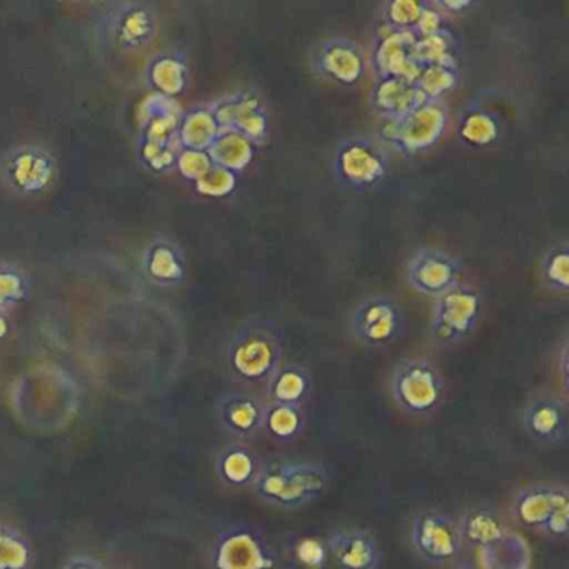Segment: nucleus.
I'll return each mask as SVG.
<instances>
[{
    "label": "nucleus",
    "mask_w": 569,
    "mask_h": 569,
    "mask_svg": "<svg viewBox=\"0 0 569 569\" xmlns=\"http://www.w3.org/2000/svg\"><path fill=\"white\" fill-rule=\"evenodd\" d=\"M284 358V332L272 319L254 316L246 319L228 349L229 369L239 381L266 386Z\"/></svg>",
    "instance_id": "nucleus-1"
},
{
    "label": "nucleus",
    "mask_w": 569,
    "mask_h": 569,
    "mask_svg": "<svg viewBox=\"0 0 569 569\" xmlns=\"http://www.w3.org/2000/svg\"><path fill=\"white\" fill-rule=\"evenodd\" d=\"M329 482L328 468L319 462L278 459L262 465L252 489L264 505L292 511L322 498Z\"/></svg>",
    "instance_id": "nucleus-2"
},
{
    "label": "nucleus",
    "mask_w": 569,
    "mask_h": 569,
    "mask_svg": "<svg viewBox=\"0 0 569 569\" xmlns=\"http://www.w3.org/2000/svg\"><path fill=\"white\" fill-rule=\"evenodd\" d=\"M451 111L445 101L422 102L418 108L379 126V139L406 159L432 151L445 138Z\"/></svg>",
    "instance_id": "nucleus-3"
},
{
    "label": "nucleus",
    "mask_w": 569,
    "mask_h": 569,
    "mask_svg": "<svg viewBox=\"0 0 569 569\" xmlns=\"http://www.w3.org/2000/svg\"><path fill=\"white\" fill-rule=\"evenodd\" d=\"M445 379L435 362L406 358L396 362L389 375V395L396 408L415 418H428L445 401Z\"/></svg>",
    "instance_id": "nucleus-4"
},
{
    "label": "nucleus",
    "mask_w": 569,
    "mask_h": 569,
    "mask_svg": "<svg viewBox=\"0 0 569 569\" xmlns=\"http://www.w3.org/2000/svg\"><path fill=\"white\" fill-rule=\"evenodd\" d=\"M389 171L388 154L369 136H349L336 148L332 174L341 188L355 192L375 191L388 179Z\"/></svg>",
    "instance_id": "nucleus-5"
},
{
    "label": "nucleus",
    "mask_w": 569,
    "mask_h": 569,
    "mask_svg": "<svg viewBox=\"0 0 569 569\" xmlns=\"http://www.w3.org/2000/svg\"><path fill=\"white\" fill-rule=\"evenodd\" d=\"M481 316V292L472 286L459 282L432 302L429 338L442 348L461 345L475 335Z\"/></svg>",
    "instance_id": "nucleus-6"
},
{
    "label": "nucleus",
    "mask_w": 569,
    "mask_h": 569,
    "mask_svg": "<svg viewBox=\"0 0 569 569\" xmlns=\"http://www.w3.org/2000/svg\"><path fill=\"white\" fill-rule=\"evenodd\" d=\"M405 328V311L391 295L366 296L349 312V335L368 349L389 348L401 338Z\"/></svg>",
    "instance_id": "nucleus-7"
},
{
    "label": "nucleus",
    "mask_w": 569,
    "mask_h": 569,
    "mask_svg": "<svg viewBox=\"0 0 569 569\" xmlns=\"http://www.w3.org/2000/svg\"><path fill=\"white\" fill-rule=\"evenodd\" d=\"M308 64L316 79L338 88H356L369 71L365 48L345 36H332L312 44Z\"/></svg>",
    "instance_id": "nucleus-8"
},
{
    "label": "nucleus",
    "mask_w": 569,
    "mask_h": 569,
    "mask_svg": "<svg viewBox=\"0 0 569 569\" xmlns=\"http://www.w3.org/2000/svg\"><path fill=\"white\" fill-rule=\"evenodd\" d=\"M411 545L422 561L435 566L449 565L462 549L458 522L436 509L419 512L411 522Z\"/></svg>",
    "instance_id": "nucleus-9"
},
{
    "label": "nucleus",
    "mask_w": 569,
    "mask_h": 569,
    "mask_svg": "<svg viewBox=\"0 0 569 569\" xmlns=\"http://www.w3.org/2000/svg\"><path fill=\"white\" fill-rule=\"evenodd\" d=\"M405 276L412 291L438 299L461 282L462 262L442 249L419 248L406 261Z\"/></svg>",
    "instance_id": "nucleus-10"
},
{
    "label": "nucleus",
    "mask_w": 569,
    "mask_h": 569,
    "mask_svg": "<svg viewBox=\"0 0 569 569\" xmlns=\"http://www.w3.org/2000/svg\"><path fill=\"white\" fill-rule=\"evenodd\" d=\"M221 131H234L258 148L269 138V118L264 101L256 91H238L211 106Z\"/></svg>",
    "instance_id": "nucleus-11"
},
{
    "label": "nucleus",
    "mask_w": 569,
    "mask_h": 569,
    "mask_svg": "<svg viewBox=\"0 0 569 569\" xmlns=\"http://www.w3.org/2000/svg\"><path fill=\"white\" fill-rule=\"evenodd\" d=\"M526 435L541 446H559L569 431L568 402L555 392H539L529 398L521 411Z\"/></svg>",
    "instance_id": "nucleus-12"
},
{
    "label": "nucleus",
    "mask_w": 569,
    "mask_h": 569,
    "mask_svg": "<svg viewBox=\"0 0 569 569\" xmlns=\"http://www.w3.org/2000/svg\"><path fill=\"white\" fill-rule=\"evenodd\" d=\"M214 566L216 569H274L276 559L259 532L236 528L219 539Z\"/></svg>",
    "instance_id": "nucleus-13"
},
{
    "label": "nucleus",
    "mask_w": 569,
    "mask_h": 569,
    "mask_svg": "<svg viewBox=\"0 0 569 569\" xmlns=\"http://www.w3.org/2000/svg\"><path fill=\"white\" fill-rule=\"evenodd\" d=\"M416 36L412 32L378 31L369 56L375 78H401L415 82L419 68L412 59Z\"/></svg>",
    "instance_id": "nucleus-14"
},
{
    "label": "nucleus",
    "mask_w": 569,
    "mask_h": 569,
    "mask_svg": "<svg viewBox=\"0 0 569 569\" xmlns=\"http://www.w3.org/2000/svg\"><path fill=\"white\" fill-rule=\"evenodd\" d=\"M2 176L16 191L34 194L54 181V159L38 148L12 149L2 161Z\"/></svg>",
    "instance_id": "nucleus-15"
},
{
    "label": "nucleus",
    "mask_w": 569,
    "mask_h": 569,
    "mask_svg": "<svg viewBox=\"0 0 569 569\" xmlns=\"http://www.w3.org/2000/svg\"><path fill=\"white\" fill-rule=\"evenodd\" d=\"M565 505H569L568 486L558 482H535L516 492L511 515L522 528L541 532L552 511Z\"/></svg>",
    "instance_id": "nucleus-16"
},
{
    "label": "nucleus",
    "mask_w": 569,
    "mask_h": 569,
    "mask_svg": "<svg viewBox=\"0 0 569 569\" xmlns=\"http://www.w3.org/2000/svg\"><path fill=\"white\" fill-rule=\"evenodd\" d=\"M326 542L331 562L338 569H378L381 565L378 539L368 529H338L328 536Z\"/></svg>",
    "instance_id": "nucleus-17"
},
{
    "label": "nucleus",
    "mask_w": 569,
    "mask_h": 569,
    "mask_svg": "<svg viewBox=\"0 0 569 569\" xmlns=\"http://www.w3.org/2000/svg\"><path fill=\"white\" fill-rule=\"evenodd\" d=\"M266 401L251 392H229L218 402L219 419L231 435L252 439L262 432Z\"/></svg>",
    "instance_id": "nucleus-18"
},
{
    "label": "nucleus",
    "mask_w": 569,
    "mask_h": 569,
    "mask_svg": "<svg viewBox=\"0 0 569 569\" xmlns=\"http://www.w3.org/2000/svg\"><path fill=\"white\" fill-rule=\"evenodd\" d=\"M422 102L425 101L416 89L415 82L401 78H375V84L369 94V106L382 121L399 118L418 108Z\"/></svg>",
    "instance_id": "nucleus-19"
},
{
    "label": "nucleus",
    "mask_w": 569,
    "mask_h": 569,
    "mask_svg": "<svg viewBox=\"0 0 569 569\" xmlns=\"http://www.w3.org/2000/svg\"><path fill=\"white\" fill-rule=\"evenodd\" d=\"M264 388L266 401L305 408L315 389V379L306 366L299 362H282Z\"/></svg>",
    "instance_id": "nucleus-20"
},
{
    "label": "nucleus",
    "mask_w": 569,
    "mask_h": 569,
    "mask_svg": "<svg viewBox=\"0 0 569 569\" xmlns=\"http://www.w3.org/2000/svg\"><path fill=\"white\" fill-rule=\"evenodd\" d=\"M502 122L496 112L482 106H468L461 111L456 126V138L466 148L485 149L501 139Z\"/></svg>",
    "instance_id": "nucleus-21"
},
{
    "label": "nucleus",
    "mask_w": 569,
    "mask_h": 569,
    "mask_svg": "<svg viewBox=\"0 0 569 569\" xmlns=\"http://www.w3.org/2000/svg\"><path fill=\"white\" fill-rule=\"evenodd\" d=\"M154 14L151 9L141 6L121 9L112 21V34L121 48L128 51H139L144 46L151 44L156 38Z\"/></svg>",
    "instance_id": "nucleus-22"
},
{
    "label": "nucleus",
    "mask_w": 569,
    "mask_h": 569,
    "mask_svg": "<svg viewBox=\"0 0 569 569\" xmlns=\"http://www.w3.org/2000/svg\"><path fill=\"white\" fill-rule=\"evenodd\" d=\"M458 529L462 545L485 549L508 535L505 521L498 511L489 508H471L459 518Z\"/></svg>",
    "instance_id": "nucleus-23"
},
{
    "label": "nucleus",
    "mask_w": 569,
    "mask_h": 569,
    "mask_svg": "<svg viewBox=\"0 0 569 569\" xmlns=\"http://www.w3.org/2000/svg\"><path fill=\"white\" fill-rule=\"evenodd\" d=\"M262 459L258 452L252 451L248 446H229L218 462V471L222 481L231 488H252L259 471H261Z\"/></svg>",
    "instance_id": "nucleus-24"
},
{
    "label": "nucleus",
    "mask_w": 569,
    "mask_h": 569,
    "mask_svg": "<svg viewBox=\"0 0 569 569\" xmlns=\"http://www.w3.org/2000/svg\"><path fill=\"white\" fill-rule=\"evenodd\" d=\"M256 146L234 131L219 132L211 148L208 149L212 166L228 169L236 176L244 172L256 158Z\"/></svg>",
    "instance_id": "nucleus-25"
},
{
    "label": "nucleus",
    "mask_w": 569,
    "mask_h": 569,
    "mask_svg": "<svg viewBox=\"0 0 569 569\" xmlns=\"http://www.w3.org/2000/svg\"><path fill=\"white\" fill-rule=\"evenodd\" d=\"M306 429V411L301 406L266 401L262 432L276 442L296 441Z\"/></svg>",
    "instance_id": "nucleus-26"
},
{
    "label": "nucleus",
    "mask_w": 569,
    "mask_h": 569,
    "mask_svg": "<svg viewBox=\"0 0 569 569\" xmlns=\"http://www.w3.org/2000/svg\"><path fill=\"white\" fill-rule=\"evenodd\" d=\"M428 2L422 0H389L376 16L378 31L412 32L421 19Z\"/></svg>",
    "instance_id": "nucleus-27"
},
{
    "label": "nucleus",
    "mask_w": 569,
    "mask_h": 569,
    "mask_svg": "<svg viewBox=\"0 0 569 569\" xmlns=\"http://www.w3.org/2000/svg\"><path fill=\"white\" fill-rule=\"evenodd\" d=\"M459 82V64H435L419 71L415 86L422 101L432 102L442 101L446 94L456 91Z\"/></svg>",
    "instance_id": "nucleus-28"
},
{
    "label": "nucleus",
    "mask_w": 569,
    "mask_h": 569,
    "mask_svg": "<svg viewBox=\"0 0 569 569\" xmlns=\"http://www.w3.org/2000/svg\"><path fill=\"white\" fill-rule=\"evenodd\" d=\"M219 132H221V129H219L211 109L199 108L186 116L179 134H181L182 144L189 151L208 152Z\"/></svg>",
    "instance_id": "nucleus-29"
},
{
    "label": "nucleus",
    "mask_w": 569,
    "mask_h": 569,
    "mask_svg": "<svg viewBox=\"0 0 569 569\" xmlns=\"http://www.w3.org/2000/svg\"><path fill=\"white\" fill-rule=\"evenodd\" d=\"M455 49V36L448 28L445 31L436 32V34L426 36V38H416L412 59L421 69L435 64H458Z\"/></svg>",
    "instance_id": "nucleus-30"
},
{
    "label": "nucleus",
    "mask_w": 569,
    "mask_h": 569,
    "mask_svg": "<svg viewBox=\"0 0 569 569\" xmlns=\"http://www.w3.org/2000/svg\"><path fill=\"white\" fill-rule=\"evenodd\" d=\"M541 281L549 291L556 295H568L569 291V246L558 242L545 252L541 259Z\"/></svg>",
    "instance_id": "nucleus-31"
},
{
    "label": "nucleus",
    "mask_w": 569,
    "mask_h": 569,
    "mask_svg": "<svg viewBox=\"0 0 569 569\" xmlns=\"http://www.w3.org/2000/svg\"><path fill=\"white\" fill-rule=\"evenodd\" d=\"M149 271L161 282H179L184 278V262L178 249L159 244L152 251Z\"/></svg>",
    "instance_id": "nucleus-32"
},
{
    "label": "nucleus",
    "mask_w": 569,
    "mask_h": 569,
    "mask_svg": "<svg viewBox=\"0 0 569 569\" xmlns=\"http://www.w3.org/2000/svg\"><path fill=\"white\" fill-rule=\"evenodd\" d=\"M31 549L14 531L0 528V569H28Z\"/></svg>",
    "instance_id": "nucleus-33"
},
{
    "label": "nucleus",
    "mask_w": 569,
    "mask_h": 569,
    "mask_svg": "<svg viewBox=\"0 0 569 569\" xmlns=\"http://www.w3.org/2000/svg\"><path fill=\"white\" fill-rule=\"evenodd\" d=\"M156 84L169 96L181 94L188 86V66L182 59H159L156 64Z\"/></svg>",
    "instance_id": "nucleus-34"
},
{
    "label": "nucleus",
    "mask_w": 569,
    "mask_h": 569,
    "mask_svg": "<svg viewBox=\"0 0 569 569\" xmlns=\"http://www.w3.org/2000/svg\"><path fill=\"white\" fill-rule=\"evenodd\" d=\"M292 556L305 569H328L331 562L328 542L315 536H302L292 546Z\"/></svg>",
    "instance_id": "nucleus-35"
},
{
    "label": "nucleus",
    "mask_w": 569,
    "mask_h": 569,
    "mask_svg": "<svg viewBox=\"0 0 569 569\" xmlns=\"http://www.w3.org/2000/svg\"><path fill=\"white\" fill-rule=\"evenodd\" d=\"M236 186H238V176L234 172L228 171V169L218 168V166H212L196 182L199 194L209 196V198H226V196L234 192Z\"/></svg>",
    "instance_id": "nucleus-36"
},
{
    "label": "nucleus",
    "mask_w": 569,
    "mask_h": 569,
    "mask_svg": "<svg viewBox=\"0 0 569 569\" xmlns=\"http://www.w3.org/2000/svg\"><path fill=\"white\" fill-rule=\"evenodd\" d=\"M178 166L186 178L198 182L212 168V161L209 159L208 152L186 149L179 154Z\"/></svg>",
    "instance_id": "nucleus-37"
},
{
    "label": "nucleus",
    "mask_w": 569,
    "mask_h": 569,
    "mask_svg": "<svg viewBox=\"0 0 569 569\" xmlns=\"http://www.w3.org/2000/svg\"><path fill=\"white\" fill-rule=\"evenodd\" d=\"M445 29H448L445 16L432 6V2H428L412 34H415L416 38H426V36L436 34V32L445 31Z\"/></svg>",
    "instance_id": "nucleus-38"
},
{
    "label": "nucleus",
    "mask_w": 569,
    "mask_h": 569,
    "mask_svg": "<svg viewBox=\"0 0 569 569\" xmlns=\"http://www.w3.org/2000/svg\"><path fill=\"white\" fill-rule=\"evenodd\" d=\"M22 295L21 279L11 272H0V306L14 301Z\"/></svg>",
    "instance_id": "nucleus-39"
},
{
    "label": "nucleus",
    "mask_w": 569,
    "mask_h": 569,
    "mask_svg": "<svg viewBox=\"0 0 569 569\" xmlns=\"http://www.w3.org/2000/svg\"><path fill=\"white\" fill-rule=\"evenodd\" d=\"M432 6L442 16H462L479 8V2H472V0H436V2H432Z\"/></svg>",
    "instance_id": "nucleus-40"
},
{
    "label": "nucleus",
    "mask_w": 569,
    "mask_h": 569,
    "mask_svg": "<svg viewBox=\"0 0 569 569\" xmlns=\"http://www.w3.org/2000/svg\"><path fill=\"white\" fill-rule=\"evenodd\" d=\"M68 569H98V568H96V566L89 561H76V562H72V565L69 566Z\"/></svg>",
    "instance_id": "nucleus-41"
},
{
    "label": "nucleus",
    "mask_w": 569,
    "mask_h": 569,
    "mask_svg": "<svg viewBox=\"0 0 569 569\" xmlns=\"http://www.w3.org/2000/svg\"><path fill=\"white\" fill-rule=\"evenodd\" d=\"M6 331H8V326H6L4 319L0 318V338L6 335Z\"/></svg>",
    "instance_id": "nucleus-42"
},
{
    "label": "nucleus",
    "mask_w": 569,
    "mask_h": 569,
    "mask_svg": "<svg viewBox=\"0 0 569 569\" xmlns=\"http://www.w3.org/2000/svg\"><path fill=\"white\" fill-rule=\"evenodd\" d=\"M458 569H476V566L471 565V562H462V565L459 566Z\"/></svg>",
    "instance_id": "nucleus-43"
}]
</instances>
